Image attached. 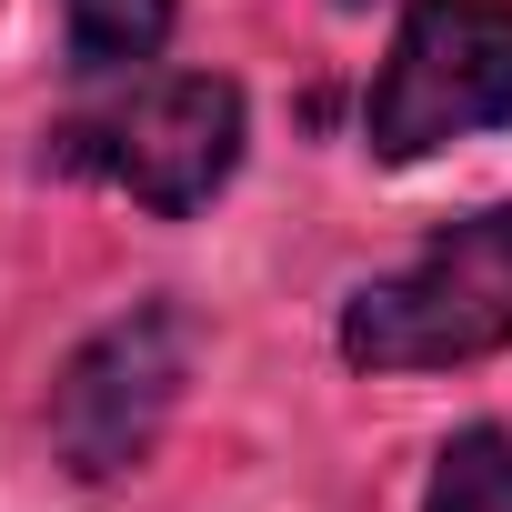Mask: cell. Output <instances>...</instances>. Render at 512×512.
Wrapping results in <instances>:
<instances>
[{
	"mask_svg": "<svg viewBox=\"0 0 512 512\" xmlns=\"http://www.w3.org/2000/svg\"><path fill=\"white\" fill-rule=\"evenodd\" d=\"M71 21V71H141L171 41V0H61Z\"/></svg>",
	"mask_w": 512,
	"mask_h": 512,
	"instance_id": "5",
	"label": "cell"
},
{
	"mask_svg": "<svg viewBox=\"0 0 512 512\" xmlns=\"http://www.w3.org/2000/svg\"><path fill=\"white\" fill-rule=\"evenodd\" d=\"M422 512H512V442L492 422L452 432L442 462H432V502Z\"/></svg>",
	"mask_w": 512,
	"mask_h": 512,
	"instance_id": "6",
	"label": "cell"
},
{
	"mask_svg": "<svg viewBox=\"0 0 512 512\" xmlns=\"http://www.w3.org/2000/svg\"><path fill=\"white\" fill-rule=\"evenodd\" d=\"M512 342V201L432 231L392 282L342 312V352L362 372H452Z\"/></svg>",
	"mask_w": 512,
	"mask_h": 512,
	"instance_id": "1",
	"label": "cell"
},
{
	"mask_svg": "<svg viewBox=\"0 0 512 512\" xmlns=\"http://www.w3.org/2000/svg\"><path fill=\"white\" fill-rule=\"evenodd\" d=\"M181 372H191V322L171 302H141L121 312L111 332H91L71 352V372L51 382V442L81 482H111L151 452V432L171 422L181 402Z\"/></svg>",
	"mask_w": 512,
	"mask_h": 512,
	"instance_id": "4",
	"label": "cell"
},
{
	"mask_svg": "<svg viewBox=\"0 0 512 512\" xmlns=\"http://www.w3.org/2000/svg\"><path fill=\"white\" fill-rule=\"evenodd\" d=\"M61 161L121 181L151 211H201L241 161V91L221 71H161V81L121 91L111 111H81L61 131Z\"/></svg>",
	"mask_w": 512,
	"mask_h": 512,
	"instance_id": "3",
	"label": "cell"
},
{
	"mask_svg": "<svg viewBox=\"0 0 512 512\" xmlns=\"http://www.w3.org/2000/svg\"><path fill=\"white\" fill-rule=\"evenodd\" d=\"M492 121H512V0H412L372 81V151L422 161Z\"/></svg>",
	"mask_w": 512,
	"mask_h": 512,
	"instance_id": "2",
	"label": "cell"
}]
</instances>
